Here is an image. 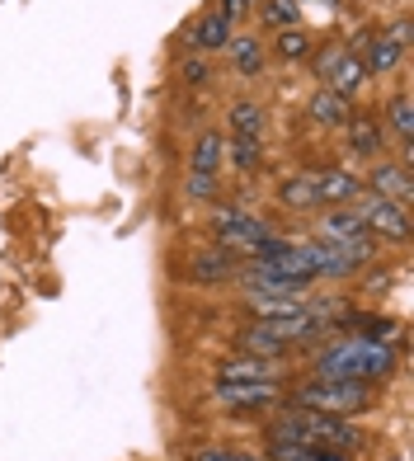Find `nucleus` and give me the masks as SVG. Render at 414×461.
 <instances>
[{
    "label": "nucleus",
    "instance_id": "nucleus-1",
    "mask_svg": "<svg viewBox=\"0 0 414 461\" xmlns=\"http://www.w3.org/2000/svg\"><path fill=\"white\" fill-rule=\"evenodd\" d=\"M400 344L391 339H367V334H348L316 353V372L329 382H363V386H382L391 367H396Z\"/></svg>",
    "mask_w": 414,
    "mask_h": 461
},
{
    "label": "nucleus",
    "instance_id": "nucleus-2",
    "mask_svg": "<svg viewBox=\"0 0 414 461\" xmlns=\"http://www.w3.org/2000/svg\"><path fill=\"white\" fill-rule=\"evenodd\" d=\"M268 443H316V447H335V452H358L367 438H363V429L354 424V419L292 405L268 424Z\"/></svg>",
    "mask_w": 414,
    "mask_h": 461
},
{
    "label": "nucleus",
    "instance_id": "nucleus-3",
    "mask_svg": "<svg viewBox=\"0 0 414 461\" xmlns=\"http://www.w3.org/2000/svg\"><path fill=\"white\" fill-rule=\"evenodd\" d=\"M287 401L302 405V410H320V414L354 419V414H363V410L377 405V386H363V382H329V376H320V382L297 386L292 395H287Z\"/></svg>",
    "mask_w": 414,
    "mask_h": 461
},
{
    "label": "nucleus",
    "instance_id": "nucleus-4",
    "mask_svg": "<svg viewBox=\"0 0 414 461\" xmlns=\"http://www.w3.org/2000/svg\"><path fill=\"white\" fill-rule=\"evenodd\" d=\"M306 259H310V274L316 278H354L358 268L372 264V255H377V240L363 236V240H348V245H335V240H306Z\"/></svg>",
    "mask_w": 414,
    "mask_h": 461
},
{
    "label": "nucleus",
    "instance_id": "nucleus-5",
    "mask_svg": "<svg viewBox=\"0 0 414 461\" xmlns=\"http://www.w3.org/2000/svg\"><path fill=\"white\" fill-rule=\"evenodd\" d=\"M358 217H363V226H367L372 240H391V245H405V240H410V212H405L400 203L367 194L363 207H358Z\"/></svg>",
    "mask_w": 414,
    "mask_h": 461
},
{
    "label": "nucleus",
    "instance_id": "nucleus-6",
    "mask_svg": "<svg viewBox=\"0 0 414 461\" xmlns=\"http://www.w3.org/2000/svg\"><path fill=\"white\" fill-rule=\"evenodd\" d=\"M212 395L231 410H268L287 401V386L283 382H217Z\"/></svg>",
    "mask_w": 414,
    "mask_h": 461
},
{
    "label": "nucleus",
    "instance_id": "nucleus-7",
    "mask_svg": "<svg viewBox=\"0 0 414 461\" xmlns=\"http://www.w3.org/2000/svg\"><path fill=\"white\" fill-rule=\"evenodd\" d=\"M363 188H367V194H377V198H391V203L410 207V198H414L410 165H400V160H372V170H367Z\"/></svg>",
    "mask_w": 414,
    "mask_h": 461
},
{
    "label": "nucleus",
    "instance_id": "nucleus-8",
    "mask_svg": "<svg viewBox=\"0 0 414 461\" xmlns=\"http://www.w3.org/2000/svg\"><path fill=\"white\" fill-rule=\"evenodd\" d=\"M217 382H287V367L278 358H255V353H245V358H226L217 367Z\"/></svg>",
    "mask_w": 414,
    "mask_h": 461
},
{
    "label": "nucleus",
    "instance_id": "nucleus-9",
    "mask_svg": "<svg viewBox=\"0 0 414 461\" xmlns=\"http://www.w3.org/2000/svg\"><path fill=\"white\" fill-rule=\"evenodd\" d=\"M382 137H386L382 118H372V113H348V122H344V146H348L354 156L382 160V156H386V151H382Z\"/></svg>",
    "mask_w": 414,
    "mask_h": 461
},
{
    "label": "nucleus",
    "instance_id": "nucleus-10",
    "mask_svg": "<svg viewBox=\"0 0 414 461\" xmlns=\"http://www.w3.org/2000/svg\"><path fill=\"white\" fill-rule=\"evenodd\" d=\"M245 292V306L255 311V321H283V316H302L306 297H287V292H255V287H240Z\"/></svg>",
    "mask_w": 414,
    "mask_h": 461
},
{
    "label": "nucleus",
    "instance_id": "nucleus-11",
    "mask_svg": "<svg viewBox=\"0 0 414 461\" xmlns=\"http://www.w3.org/2000/svg\"><path fill=\"white\" fill-rule=\"evenodd\" d=\"M320 170H306V175H292L278 184V203L287 207V212H316L320 207Z\"/></svg>",
    "mask_w": 414,
    "mask_h": 461
},
{
    "label": "nucleus",
    "instance_id": "nucleus-12",
    "mask_svg": "<svg viewBox=\"0 0 414 461\" xmlns=\"http://www.w3.org/2000/svg\"><path fill=\"white\" fill-rule=\"evenodd\" d=\"M400 57H405V48L391 33H367V43H363V71H367V80L372 76H391L400 67Z\"/></svg>",
    "mask_w": 414,
    "mask_h": 461
},
{
    "label": "nucleus",
    "instance_id": "nucleus-13",
    "mask_svg": "<svg viewBox=\"0 0 414 461\" xmlns=\"http://www.w3.org/2000/svg\"><path fill=\"white\" fill-rule=\"evenodd\" d=\"M240 348L255 353V358H278V363L292 353V348H287V339H283V334L268 325V321H250V325H245V330H240Z\"/></svg>",
    "mask_w": 414,
    "mask_h": 461
},
{
    "label": "nucleus",
    "instance_id": "nucleus-14",
    "mask_svg": "<svg viewBox=\"0 0 414 461\" xmlns=\"http://www.w3.org/2000/svg\"><path fill=\"white\" fill-rule=\"evenodd\" d=\"M367 226L358 217V207H329L320 217V240H335V245H348V240H363Z\"/></svg>",
    "mask_w": 414,
    "mask_h": 461
},
{
    "label": "nucleus",
    "instance_id": "nucleus-15",
    "mask_svg": "<svg viewBox=\"0 0 414 461\" xmlns=\"http://www.w3.org/2000/svg\"><path fill=\"white\" fill-rule=\"evenodd\" d=\"M236 274H240V259L226 255V249H207V255H194V264H189L194 283H231Z\"/></svg>",
    "mask_w": 414,
    "mask_h": 461
},
{
    "label": "nucleus",
    "instance_id": "nucleus-16",
    "mask_svg": "<svg viewBox=\"0 0 414 461\" xmlns=\"http://www.w3.org/2000/svg\"><path fill=\"white\" fill-rule=\"evenodd\" d=\"M348 113H354V109H348V99L335 95V90H325V86L310 95V104H306V118L316 122V128H344Z\"/></svg>",
    "mask_w": 414,
    "mask_h": 461
},
{
    "label": "nucleus",
    "instance_id": "nucleus-17",
    "mask_svg": "<svg viewBox=\"0 0 414 461\" xmlns=\"http://www.w3.org/2000/svg\"><path fill=\"white\" fill-rule=\"evenodd\" d=\"M363 80H367V71H363V57L344 48V57L335 61V71L325 76V90H335V95H344V99H354V95L363 90Z\"/></svg>",
    "mask_w": 414,
    "mask_h": 461
},
{
    "label": "nucleus",
    "instance_id": "nucleus-18",
    "mask_svg": "<svg viewBox=\"0 0 414 461\" xmlns=\"http://www.w3.org/2000/svg\"><path fill=\"white\" fill-rule=\"evenodd\" d=\"M320 203L329 207H348L358 194H363V179L358 175H348V170H320Z\"/></svg>",
    "mask_w": 414,
    "mask_h": 461
},
{
    "label": "nucleus",
    "instance_id": "nucleus-19",
    "mask_svg": "<svg viewBox=\"0 0 414 461\" xmlns=\"http://www.w3.org/2000/svg\"><path fill=\"white\" fill-rule=\"evenodd\" d=\"M264 456H268V461H354L348 452L316 447V443H268Z\"/></svg>",
    "mask_w": 414,
    "mask_h": 461
},
{
    "label": "nucleus",
    "instance_id": "nucleus-20",
    "mask_svg": "<svg viewBox=\"0 0 414 461\" xmlns=\"http://www.w3.org/2000/svg\"><path fill=\"white\" fill-rule=\"evenodd\" d=\"M226 52H231V67H236L240 76H259V71H264V43H259L255 33H231Z\"/></svg>",
    "mask_w": 414,
    "mask_h": 461
},
{
    "label": "nucleus",
    "instance_id": "nucleus-21",
    "mask_svg": "<svg viewBox=\"0 0 414 461\" xmlns=\"http://www.w3.org/2000/svg\"><path fill=\"white\" fill-rule=\"evenodd\" d=\"M231 19H221L217 10L212 14H202L198 19V29H194V48L198 52H226V43H231Z\"/></svg>",
    "mask_w": 414,
    "mask_h": 461
},
{
    "label": "nucleus",
    "instance_id": "nucleus-22",
    "mask_svg": "<svg viewBox=\"0 0 414 461\" xmlns=\"http://www.w3.org/2000/svg\"><path fill=\"white\" fill-rule=\"evenodd\" d=\"M231 137H250V141H264V109L259 104H250V99H240V104H231Z\"/></svg>",
    "mask_w": 414,
    "mask_h": 461
},
{
    "label": "nucleus",
    "instance_id": "nucleus-23",
    "mask_svg": "<svg viewBox=\"0 0 414 461\" xmlns=\"http://www.w3.org/2000/svg\"><path fill=\"white\" fill-rule=\"evenodd\" d=\"M221 151H226V137L221 132H202L194 146V170L189 175H217L221 170Z\"/></svg>",
    "mask_w": 414,
    "mask_h": 461
},
{
    "label": "nucleus",
    "instance_id": "nucleus-24",
    "mask_svg": "<svg viewBox=\"0 0 414 461\" xmlns=\"http://www.w3.org/2000/svg\"><path fill=\"white\" fill-rule=\"evenodd\" d=\"M221 160H231V170H259L264 165V141H250V137H231L226 141V151H221Z\"/></svg>",
    "mask_w": 414,
    "mask_h": 461
},
{
    "label": "nucleus",
    "instance_id": "nucleus-25",
    "mask_svg": "<svg viewBox=\"0 0 414 461\" xmlns=\"http://www.w3.org/2000/svg\"><path fill=\"white\" fill-rule=\"evenodd\" d=\"M386 122H391V132H396L400 141H414V104H410V90L391 95V104H386Z\"/></svg>",
    "mask_w": 414,
    "mask_h": 461
},
{
    "label": "nucleus",
    "instance_id": "nucleus-26",
    "mask_svg": "<svg viewBox=\"0 0 414 461\" xmlns=\"http://www.w3.org/2000/svg\"><path fill=\"white\" fill-rule=\"evenodd\" d=\"M259 19L268 29H302V5L297 0H264Z\"/></svg>",
    "mask_w": 414,
    "mask_h": 461
},
{
    "label": "nucleus",
    "instance_id": "nucleus-27",
    "mask_svg": "<svg viewBox=\"0 0 414 461\" xmlns=\"http://www.w3.org/2000/svg\"><path fill=\"white\" fill-rule=\"evenodd\" d=\"M278 57H287V61H302V57H310V38L302 33V29H278Z\"/></svg>",
    "mask_w": 414,
    "mask_h": 461
},
{
    "label": "nucleus",
    "instance_id": "nucleus-28",
    "mask_svg": "<svg viewBox=\"0 0 414 461\" xmlns=\"http://www.w3.org/2000/svg\"><path fill=\"white\" fill-rule=\"evenodd\" d=\"M207 76H212V71H207L202 57H189V61L179 67V80H189V86H207Z\"/></svg>",
    "mask_w": 414,
    "mask_h": 461
},
{
    "label": "nucleus",
    "instance_id": "nucleus-29",
    "mask_svg": "<svg viewBox=\"0 0 414 461\" xmlns=\"http://www.w3.org/2000/svg\"><path fill=\"white\" fill-rule=\"evenodd\" d=\"M189 461H240V447H198L189 452Z\"/></svg>",
    "mask_w": 414,
    "mask_h": 461
},
{
    "label": "nucleus",
    "instance_id": "nucleus-30",
    "mask_svg": "<svg viewBox=\"0 0 414 461\" xmlns=\"http://www.w3.org/2000/svg\"><path fill=\"white\" fill-rule=\"evenodd\" d=\"M217 194V175H189V198H212Z\"/></svg>",
    "mask_w": 414,
    "mask_h": 461
},
{
    "label": "nucleus",
    "instance_id": "nucleus-31",
    "mask_svg": "<svg viewBox=\"0 0 414 461\" xmlns=\"http://www.w3.org/2000/svg\"><path fill=\"white\" fill-rule=\"evenodd\" d=\"M339 57H344V43H335V48H325V52L316 57V76L325 80L329 71H335V61H339Z\"/></svg>",
    "mask_w": 414,
    "mask_h": 461
},
{
    "label": "nucleus",
    "instance_id": "nucleus-32",
    "mask_svg": "<svg viewBox=\"0 0 414 461\" xmlns=\"http://www.w3.org/2000/svg\"><path fill=\"white\" fill-rule=\"evenodd\" d=\"M245 10H250L245 0H217V14H221V19H231V24H236V19H240Z\"/></svg>",
    "mask_w": 414,
    "mask_h": 461
},
{
    "label": "nucleus",
    "instance_id": "nucleus-33",
    "mask_svg": "<svg viewBox=\"0 0 414 461\" xmlns=\"http://www.w3.org/2000/svg\"><path fill=\"white\" fill-rule=\"evenodd\" d=\"M391 38H396V43H400V48H410V38H414V29H410V19H400V24H396V29H391Z\"/></svg>",
    "mask_w": 414,
    "mask_h": 461
}]
</instances>
